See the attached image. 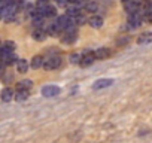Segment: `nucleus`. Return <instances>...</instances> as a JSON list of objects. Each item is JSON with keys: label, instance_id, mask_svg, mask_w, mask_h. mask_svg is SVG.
Listing matches in <instances>:
<instances>
[{"label": "nucleus", "instance_id": "12", "mask_svg": "<svg viewBox=\"0 0 152 143\" xmlns=\"http://www.w3.org/2000/svg\"><path fill=\"white\" fill-rule=\"evenodd\" d=\"M94 55H96L97 60H104L106 57L110 55V51H109L107 48H100V49H97V51L94 52Z\"/></svg>", "mask_w": 152, "mask_h": 143}, {"label": "nucleus", "instance_id": "9", "mask_svg": "<svg viewBox=\"0 0 152 143\" xmlns=\"http://www.w3.org/2000/svg\"><path fill=\"white\" fill-rule=\"evenodd\" d=\"M17 48L15 42L12 40H6L5 43H2V48H0V51H2V54H6V52H14Z\"/></svg>", "mask_w": 152, "mask_h": 143}, {"label": "nucleus", "instance_id": "14", "mask_svg": "<svg viewBox=\"0 0 152 143\" xmlns=\"http://www.w3.org/2000/svg\"><path fill=\"white\" fill-rule=\"evenodd\" d=\"M17 69H18L20 73H26V72L28 70V63H27V60L20 58V60L17 61Z\"/></svg>", "mask_w": 152, "mask_h": 143}, {"label": "nucleus", "instance_id": "19", "mask_svg": "<svg viewBox=\"0 0 152 143\" xmlns=\"http://www.w3.org/2000/svg\"><path fill=\"white\" fill-rule=\"evenodd\" d=\"M99 9V5L94 2V0H88V2L85 3V11L87 12H96Z\"/></svg>", "mask_w": 152, "mask_h": 143}, {"label": "nucleus", "instance_id": "3", "mask_svg": "<svg viewBox=\"0 0 152 143\" xmlns=\"http://www.w3.org/2000/svg\"><path fill=\"white\" fill-rule=\"evenodd\" d=\"M60 91H61V90H60L58 87H55V85H46V87L42 88L43 97H55V96L60 94Z\"/></svg>", "mask_w": 152, "mask_h": 143}, {"label": "nucleus", "instance_id": "8", "mask_svg": "<svg viewBox=\"0 0 152 143\" xmlns=\"http://www.w3.org/2000/svg\"><path fill=\"white\" fill-rule=\"evenodd\" d=\"M2 57H3V64H5V66H12L14 63H17V61H18V58L14 55V52L2 54Z\"/></svg>", "mask_w": 152, "mask_h": 143}, {"label": "nucleus", "instance_id": "24", "mask_svg": "<svg viewBox=\"0 0 152 143\" xmlns=\"http://www.w3.org/2000/svg\"><path fill=\"white\" fill-rule=\"evenodd\" d=\"M5 2H6V0H0V6H2V8H3V5H5Z\"/></svg>", "mask_w": 152, "mask_h": 143}, {"label": "nucleus", "instance_id": "25", "mask_svg": "<svg viewBox=\"0 0 152 143\" xmlns=\"http://www.w3.org/2000/svg\"><path fill=\"white\" fill-rule=\"evenodd\" d=\"M0 48H2V42H0Z\"/></svg>", "mask_w": 152, "mask_h": 143}, {"label": "nucleus", "instance_id": "17", "mask_svg": "<svg viewBox=\"0 0 152 143\" xmlns=\"http://www.w3.org/2000/svg\"><path fill=\"white\" fill-rule=\"evenodd\" d=\"M43 57H40V55H36V57H33V60H31V67L33 69H39V67H43Z\"/></svg>", "mask_w": 152, "mask_h": 143}, {"label": "nucleus", "instance_id": "1", "mask_svg": "<svg viewBox=\"0 0 152 143\" xmlns=\"http://www.w3.org/2000/svg\"><path fill=\"white\" fill-rule=\"evenodd\" d=\"M61 66V58L58 55H54V57H48L45 61H43V69L45 70H54V69H58Z\"/></svg>", "mask_w": 152, "mask_h": 143}, {"label": "nucleus", "instance_id": "5", "mask_svg": "<svg viewBox=\"0 0 152 143\" xmlns=\"http://www.w3.org/2000/svg\"><path fill=\"white\" fill-rule=\"evenodd\" d=\"M37 9H39V12H40L45 18L55 17V14H57V9H55L54 6H51V5H46V6H43V8H37Z\"/></svg>", "mask_w": 152, "mask_h": 143}, {"label": "nucleus", "instance_id": "6", "mask_svg": "<svg viewBox=\"0 0 152 143\" xmlns=\"http://www.w3.org/2000/svg\"><path fill=\"white\" fill-rule=\"evenodd\" d=\"M0 98H2V101L8 103V101H11L12 98H15V94H14V91H12L9 87H6V88L2 90V93H0Z\"/></svg>", "mask_w": 152, "mask_h": 143}, {"label": "nucleus", "instance_id": "20", "mask_svg": "<svg viewBox=\"0 0 152 143\" xmlns=\"http://www.w3.org/2000/svg\"><path fill=\"white\" fill-rule=\"evenodd\" d=\"M72 20H73V23H75L76 26H82V24H84V23L87 21V18H85V17H84L82 14H79V15H76V17H73Z\"/></svg>", "mask_w": 152, "mask_h": 143}, {"label": "nucleus", "instance_id": "10", "mask_svg": "<svg viewBox=\"0 0 152 143\" xmlns=\"http://www.w3.org/2000/svg\"><path fill=\"white\" fill-rule=\"evenodd\" d=\"M88 24H90L93 28H100V27L103 26V18L99 17V15H94V17H91V18L88 20Z\"/></svg>", "mask_w": 152, "mask_h": 143}, {"label": "nucleus", "instance_id": "13", "mask_svg": "<svg viewBox=\"0 0 152 143\" xmlns=\"http://www.w3.org/2000/svg\"><path fill=\"white\" fill-rule=\"evenodd\" d=\"M151 42H152V33H143L137 37L139 45H145V43H151Z\"/></svg>", "mask_w": 152, "mask_h": 143}, {"label": "nucleus", "instance_id": "22", "mask_svg": "<svg viewBox=\"0 0 152 143\" xmlns=\"http://www.w3.org/2000/svg\"><path fill=\"white\" fill-rule=\"evenodd\" d=\"M133 2H134L137 6H143V3L146 2V0H133Z\"/></svg>", "mask_w": 152, "mask_h": 143}, {"label": "nucleus", "instance_id": "11", "mask_svg": "<svg viewBox=\"0 0 152 143\" xmlns=\"http://www.w3.org/2000/svg\"><path fill=\"white\" fill-rule=\"evenodd\" d=\"M46 36H48V33H46V30H43V28H37V30H34V31H33V39H34V40H37V42L45 40V39H46Z\"/></svg>", "mask_w": 152, "mask_h": 143}, {"label": "nucleus", "instance_id": "4", "mask_svg": "<svg viewBox=\"0 0 152 143\" xmlns=\"http://www.w3.org/2000/svg\"><path fill=\"white\" fill-rule=\"evenodd\" d=\"M94 60H96V55H94V52H91V51H87L85 54H82L79 64H81V66H90L91 63H94Z\"/></svg>", "mask_w": 152, "mask_h": 143}, {"label": "nucleus", "instance_id": "18", "mask_svg": "<svg viewBox=\"0 0 152 143\" xmlns=\"http://www.w3.org/2000/svg\"><path fill=\"white\" fill-rule=\"evenodd\" d=\"M31 87H33V82L30 79H24V81H21V82L17 84V88L18 90H30Z\"/></svg>", "mask_w": 152, "mask_h": 143}, {"label": "nucleus", "instance_id": "15", "mask_svg": "<svg viewBox=\"0 0 152 143\" xmlns=\"http://www.w3.org/2000/svg\"><path fill=\"white\" fill-rule=\"evenodd\" d=\"M76 36H78L76 30H73V31H66V36L63 37V42H64V43H73V42L76 40Z\"/></svg>", "mask_w": 152, "mask_h": 143}, {"label": "nucleus", "instance_id": "2", "mask_svg": "<svg viewBox=\"0 0 152 143\" xmlns=\"http://www.w3.org/2000/svg\"><path fill=\"white\" fill-rule=\"evenodd\" d=\"M143 21H145V18H143V15L140 14V11H137V12H134V14H130V17H128V24H130L133 28L142 26Z\"/></svg>", "mask_w": 152, "mask_h": 143}, {"label": "nucleus", "instance_id": "21", "mask_svg": "<svg viewBox=\"0 0 152 143\" xmlns=\"http://www.w3.org/2000/svg\"><path fill=\"white\" fill-rule=\"evenodd\" d=\"M70 61H72V63H79V61H81V57H79L78 54H72V55H70Z\"/></svg>", "mask_w": 152, "mask_h": 143}, {"label": "nucleus", "instance_id": "16", "mask_svg": "<svg viewBox=\"0 0 152 143\" xmlns=\"http://www.w3.org/2000/svg\"><path fill=\"white\" fill-rule=\"evenodd\" d=\"M28 98V90H18L15 94V100L17 101H26Z\"/></svg>", "mask_w": 152, "mask_h": 143}, {"label": "nucleus", "instance_id": "7", "mask_svg": "<svg viewBox=\"0 0 152 143\" xmlns=\"http://www.w3.org/2000/svg\"><path fill=\"white\" fill-rule=\"evenodd\" d=\"M112 84H113V79H99V81L94 82L93 88H94V90H102V88H107V87H110Z\"/></svg>", "mask_w": 152, "mask_h": 143}, {"label": "nucleus", "instance_id": "23", "mask_svg": "<svg viewBox=\"0 0 152 143\" xmlns=\"http://www.w3.org/2000/svg\"><path fill=\"white\" fill-rule=\"evenodd\" d=\"M87 2H88V0H78V3H81V5L82 3H87Z\"/></svg>", "mask_w": 152, "mask_h": 143}]
</instances>
